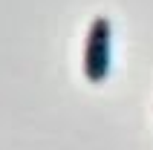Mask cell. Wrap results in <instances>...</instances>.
<instances>
[{"instance_id":"obj_1","label":"cell","mask_w":153,"mask_h":150,"mask_svg":"<svg viewBox=\"0 0 153 150\" xmlns=\"http://www.w3.org/2000/svg\"><path fill=\"white\" fill-rule=\"evenodd\" d=\"M110 41H113L110 20L95 17L87 29L84 41V78L90 84H101L110 75Z\"/></svg>"}]
</instances>
